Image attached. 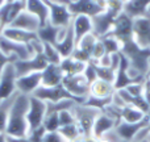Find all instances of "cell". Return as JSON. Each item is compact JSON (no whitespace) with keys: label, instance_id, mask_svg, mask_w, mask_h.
<instances>
[{"label":"cell","instance_id":"cell-1","mask_svg":"<svg viewBox=\"0 0 150 142\" xmlns=\"http://www.w3.org/2000/svg\"><path fill=\"white\" fill-rule=\"evenodd\" d=\"M121 42V54L129 62L128 75L132 79L144 83L146 80L149 72V61H150V49L141 47L133 37L122 40Z\"/></svg>","mask_w":150,"mask_h":142},{"label":"cell","instance_id":"cell-2","mask_svg":"<svg viewBox=\"0 0 150 142\" xmlns=\"http://www.w3.org/2000/svg\"><path fill=\"white\" fill-rule=\"evenodd\" d=\"M29 109V96L18 93L15 97L8 114V122L5 128V134L11 137H28L29 126L26 113Z\"/></svg>","mask_w":150,"mask_h":142},{"label":"cell","instance_id":"cell-3","mask_svg":"<svg viewBox=\"0 0 150 142\" xmlns=\"http://www.w3.org/2000/svg\"><path fill=\"white\" fill-rule=\"evenodd\" d=\"M122 5H124V1L109 0L107 3L105 9L100 15L92 17V25H93L92 33L95 34L96 38H101V37L107 36V34H109L112 32L117 16L122 12Z\"/></svg>","mask_w":150,"mask_h":142},{"label":"cell","instance_id":"cell-4","mask_svg":"<svg viewBox=\"0 0 150 142\" xmlns=\"http://www.w3.org/2000/svg\"><path fill=\"white\" fill-rule=\"evenodd\" d=\"M73 113L82 136L83 137H91L95 120L101 112L92 108V107L84 105V104H75L73 107Z\"/></svg>","mask_w":150,"mask_h":142},{"label":"cell","instance_id":"cell-5","mask_svg":"<svg viewBox=\"0 0 150 142\" xmlns=\"http://www.w3.org/2000/svg\"><path fill=\"white\" fill-rule=\"evenodd\" d=\"M65 90L76 100L78 104H83L86 99L90 96V83L86 80L84 75H74L65 76L62 80Z\"/></svg>","mask_w":150,"mask_h":142},{"label":"cell","instance_id":"cell-6","mask_svg":"<svg viewBox=\"0 0 150 142\" xmlns=\"http://www.w3.org/2000/svg\"><path fill=\"white\" fill-rule=\"evenodd\" d=\"M0 52L8 57H15L17 61H26L34 57V50L32 45H24L11 41L3 34H0Z\"/></svg>","mask_w":150,"mask_h":142},{"label":"cell","instance_id":"cell-7","mask_svg":"<svg viewBox=\"0 0 150 142\" xmlns=\"http://www.w3.org/2000/svg\"><path fill=\"white\" fill-rule=\"evenodd\" d=\"M46 111L47 107L46 103L40 99H37L36 96H29V109L26 113V120H28V126L29 132L38 129L44 125L45 117H46Z\"/></svg>","mask_w":150,"mask_h":142},{"label":"cell","instance_id":"cell-8","mask_svg":"<svg viewBox=\"0 0 150 142\" xmlns=\"http://www.w3.org/2000/svg\"><path fill=\"white\" fill-rule=\"evenodd\" d=\"M47 65H49V63H47L46 58H45V55H44V50L36 53L34 57L30 58V59L16 61V62L13 63L17 78L32 74V72H42L47 67Z\"/></svg>","mask_w":150,"mask_h":142},{"label":"cell","instance_id":"cell-9","mask_svg":"<svg viewBox=\"0 0 150 142\" xmlns=\"http://www.w3.org/2000/svg\"><path fill=\"white\" fill-rule=\"evenodd\" d=\"M44 3L49 8V23L52 25L59 26V28H67L73 23L74 16L70 13L67 7L55 4L50 0H44Z\"/></svg>","mask_w":150,"mask_h":142},{"label":"cell","instance_id":"cell-10","mask_svg":"<svg viewBox=\"0 0 150 142\" xmlns=\"http://www.w3.org/2000/svg\"><path fill=\"white\" fill-rule=\"evenodd\" d=\"M16 80H17V75H16L15 66H13V63H9L4 69L1 78H0V103L8 100L17 92Z\"/></svg>","mask_w":150,"mask_h":142},{"label":"cell","instance_id":"cell-11","mask_svg":"<svg viewBox=\"0 0 150 142\" xmlns=\"http://www.w3.org/2000/svg\"><path fill=\"white\" fill-rule=\"evenodd\" d=\"M32 96V95H30ZM37 99L45 101V103H59L62 100H74L76 101L67 91L65 90L62 84L55 85V87H40L33 93Z\"/></svg>","mask_w":150,"mask_h":142},{"label":"cell","instance_id":"cell-12","mask_svg":"<svg viewBox=\"0 0 150 142\" xmlns=\"http://www.w3.org/2000/svg\"><path fill=\"white\" fill-rule=\"evenodd\" d=\"M133 38L141 47L150 49V15L133 20Z\"/></svg>","mask_w":150,"mask_h":142},{"label":"cell","instance_id":"cell-13","mask_svg":"<svg viewBox=\"0 0 150 142\" xmlns=\"http://www.w3.org/2000/svg\"><path fill=\"white\" fill-rule=\"evenodd\" d=\"M69 11L73 16L78 15H84L88 17H95V16L100 15L105 8L100 7L95 0H75L70 5H69Z\"/></svg>","mask_w":150,"mask_h":142},{"label":"cell","instance_id":"cell-14","mask_svg":"<svg viewBox=\"0 0 150 142\" xmlns=\"http://www.w3.org/2000/svg\"><path fill=\"white\" fill-rule=\"evenodd\" d=\"M67 28H59V26H54L50 23H47L37 30V36H38V40L42 44L55 45L66 37Z\"/></svg>","mask_w":150,"mask_h":142},{"label":"cell","instance_id":"cell-15","mask_svg":"<svg viewBox=\"0 0 150 142\" xmlns=\"http://www.w3.org/2000/svg\"><path fill=\"white\" fill-rule=\"evenodd\" d=\"M148 125H150V124H149V117L146 116L142 121L136 122V124H128V122L120 121L119 124L116 125V128L113 129V132L120 140H122L125 142H132L133 138L136 137V134H137L142 128L148 126Z\"/></svg>","mask_w":150,"mask_h":142},{"label":"cell","instance_id":"cell-16","mask_svg":"<svg viewBox=\"0 0 150 142\" xmlns=\"http://www.w3.org/2000/svg\"><path fill=\"white\" fill-rule=\"evenodd\" d=\"M41 72H32V74L20 76L16 80V90L18 93L30 96L41 87Z\"/></svg>","mask_w":150,"mask_h":142},{"label":"cell","instance_id":"cell-17","mask_svg":"<svg viewBox=\"0 0 150 142\" xmlns=\"http://www.w3.org/2000/svg\"><path fill=\"white\" fill-rule=\"evenodd\" d=\"M117 124L119 122L116 120H113L108 114L101 112L95 120V124H93L92 128V137L96 138V140H103L108 133L113 132V129L116 128Z\"/></svg>","mask_w":150,"mask_h":142},{"label":"cell","instance_id":"cell-18","mask_svg":"<svg viewBox=\"0 0 150 142\" xmlns=\"http://www.w3.org/2000/svg\"><path fill=\"white\" fill-rule=\"evenodd\" d=\"M25 9V3L23 1H12L5 3L4 5L0 7V23L1 28H7L13 23L16 17Z\"/></svg>","mask_w":150,"mask_h":142},{"label":"cell","instance_id":"cell-19","mask_svg":"<svg viewBox=\"0 0 150 142\" xmlns=\"http://www.w3.org/2000/svg\"><path fill=\"white\" fill-rule=\"evenodd\" d=\"M111 34L116 37L119 41H122L128 37H133V18L121 12L115 21V26Z\"/></svg>","mask_w":150,"mask_h":142},{"label":"cell","instance_id":"cell-20","mask_svg":"<svg viewBox=\"0 0 150 142\" xmlns=\"http://www.w3.org/2000/svg\"><path fill=\"white\" fill-rule=\"evenodd\" d=\"M150 7V0H125L122 5V12L130 18L148 17V9Z\"/></svg>","mask_w":150,"mask_h":142},{"label":"cell","instance_id":"cell-21","mask_svg":"<svg viewBox=\"0 0 150 142\" xmlns=\"http://www.w3.org/2000/svg\"><path fill=\"white\" fill-rule=\"evenodd\" d=\"M11 28L21 29V30L26 32H36L40 29L41 24H40L38 17H36L34 15H32L30 12H28L26 9H24L17 17L13 20V23L11 24Z\"/></svg>","mask_w":150,"mask_h":142},{"label":"cell","instance_id":"cell-22","mask_svg":"<svg viewBox=\"0 0 150 142\" xmlns=\"http://www.w3.org/2000/svg\"><path fill=\"white\" fill-rule=\"evenodd\" d=\"M128 69H129V62H128L127 58L120 53V65L116 71V79H115V83H113V87L116 91L127 88L128 85L133 84V83H140V82H137V80L132 79V78L128 75Z\"/></svg>","mask_w":150,"mask_h":142},{"label":"cell","instance_id":"cell-23","mask_svg":"<svg viewBox=\"0 0 150 142\" xmlns=\"http://www.w3.org/2000/svg\"><path fill=\"white\" fill-rule=\"evenodd\" d=\"M41 87H55L61 85L65 78L59 65H47V67L41 72Z\"/></svg>","mask_w":150,"mask_h":142},{"label":"cell","instance_id":"cell-24","mask_svg":"<svg viewBox=\"0 0 150 142\" xmlns=\"http://www.w3.org/2000/svg\"><path fill=\"white\" fill-rule=\"evenodd\" d=\"M1 34L4 37H7L11 41L18 42V44H24V45H29L30 42H33L34 40H38L36 32H26V30H21V29H16V28H7L3 29Z\"/></svg>","mask_w":150,"mask_h":142},{"label":"cell","instance_id":"cell-25","mask_svg":"<svg viewBox=\"0 0 150 142\" xmlns=\"http://www.w3.org/2000/svg\"><path fill=\"white\" fill-rule=\"evenodd\" d=\"M73 28H74V33H75V41H80L84 36L92 33L93 30V25H92V18L88 17L84 15H78L74 16L73 18Z\"/></svg>","mask_w":150,"mask_h":142},{"label":"cell","instance_id":"cell-26","mask_svg":"<svg viewBox=\"0 0 150 142\" xmlns=\"http://www.w3.org/2000/svg\"><path fill=\"white\" fill-rule=\"evenodd\" d=\"M55 49L58 50V53L61 54V57L63 58H69L73 55L75 47H76V41H75V33H74V28L73 24H70L67 28V33H66V37L62 40L61 42L53 45Z\"/></svg>","mask_w":150,"mask_h":142},{"label":"cell","instance_id":"cell-27","mask_svg":"<svg viewBox=\"0 0 150 142\" xmlns=\"http://www.w3.org/2000/svg\"><path fill=\"white\" fill-rule=\"evenodd\" d=\"M25 9L30 12L32 15H34L36 17H38L41 26L49 23V8L46 7L44 0H26Z\"/></svg>","mask_w":150,"mask_h":142},{"label":"cell","instance_id":"cell-28","mask_svg":"<svg viewBox=\"0 0 150 142\" xmlns=\"http://www.w3.org/2000/svg\"><path fill=\"white\" fill-rule=\"evenodd\" d=\"M116 92L113 84L108 82H104L101 79H96L93 83L90 84V96L98 99H107L111 97L113 93Z\"/></svg>","mask_w":150,"mask_h":142},{"label":"cell","instance_id":"cell-29","mask_svg":"<svg viewBox=\"0 0 150 142\" xmlns=\"http://www.w3.org/2000/svg\"><path fill=\"white\" fill-rule=\"evenodd\" d=\"M87 63L79 62V61L74 59L73 57L63 58L59 63V67L62 70L65 76H74V75H82L86 70Z\"/></svg>","mask_w":150,"mask_h":142},{"label":"cell","instance_id":"cell-30","mask_svg":"<svg viewBox=\"0 0 150 142\" xmlns=\"http://www.w3.org/2000/svg\"><path fill=\"white\" fill-rule=\"evenodd\" d=\"M148 114L142 113L141 111H138L137 108L132 105H127L121 109V121L128 122V124H136V122L142 121Z\"/></svg>","mask_w":150,"mask_h":142},{"label":"cell","instance_id":"cell-31","mask_svg":"<svg viewBox=\"0 0 150 142\" xmlns=\"http://www.w3.org/2000/svg\"><path fill=\"white\" fill-rule=\"evenodd\" d=\"M17 96V92L9 97L8 100L1 101L0 103V133H5V128H7V122H8V114H9V109L12 107L15 97Z\"/></svg>","mask_w":150,"mask_h":142},{"label":"cell","instance_id":"cell-32","mask_svg":"<svg viewBox=\"0 0 150 142\" xmlns=\"http://www.w3.org/2000/svg\"><path fill=\"white\" fill-rule=\"evenodd\" d=\"M104 45V49H105V54H116V53L121 52V42L116 38L115 36H112L111 33L107 34V36L99 38Z\"/></svg>","mask_w":150,"mask_h":142},{"label":"cell","instance_id":"cell-33","mask_svg":"<svg viewBox=\"0 0 150 142\" xmlns=\"http://www.w3.org/2000/svg\"><path fill=\"white\" fill-rule=\"evenodd\" d=\"M93 62L96 69V74H98V79H101L104 82H108V83H115V79H116V71L113 70L112 67H103V66H99L98 62L95 61H91Z\"/></svg>","mask_w":150,"mask_h":142},{"label":"cell","instance_id":"cell-34","mask_svg":"<svg viewBox=\"0 0 150 142\" xmlns=\"http://www.w3.org/2000/svg\"><path fill=\"white\" fill-rule=\"evenodd\" d=\"M44 55L49 65H59L62 61V57L58 53V50L50 44H44Z\"/></svg>","mask_w":150,"mask_h":142},{"label":"cell","instance_id":"cell-35","mask_svg":"<svg viewBox=\"0 0 150 142\" xmlns=\"http://www.w3.org/2000/svg\"><path fill=\"white\" fill-rule=\"evenodd\" d=\"M58 132L61 133V136H62L67 142H73V141H75L76 138H79L80 136H82V133H80V130H79V128H78L76 124L67 125V126H62V128H59Z\"/></svg>","mask_w":150,"mask_h":142},{"label":"cell","instance_id":"cell-36","mask_svg":"<svg viewBox=\"0 0 150 142\" xmlns=\"http://www.w3.org/2000/svg\"><path fill=\"white\" fill-rule=\"evenodd\" d=\"M111 103H112V96L111 97H107V99H98V97H93V96H88L83 104L87 107H92V108L103 112L104 109L107 108V105H109Z\"/></svg>","mask_w":150,"mask_h":142},{"label":"cell","instance_id":"cell-37","mask_svg":"<svg viewBox=\"0 0 150 142\" xmlns=\"http://www.w3.org/2000/svg\"><path fill=\"white\" fill-rule=\"evenodd\" d=\"M42 126L45 128L46 133H53V132H58L61 128L59 124V117H58V113H50L46 114L45 117V121Z\"/></svg>","mask_w":150,"mask_h":142},{"label":"cell","instance_id":"cell-38","mask_svg":"<svg viewBox=\"0 0 150 142\" xmlns=\"http://www.w3.org/2000/svg\"><path fill=\"white\" fill-rule=\"evenodd\" d=\"M96 41H98V38L95 37V34L90 33V34H87V36L83 37L80 41H78L76 47H79L80 50H83V52L91 54V53H92L93 46H95V44H96ZM91 59H92V58H91Z\"/></svg>","mask_w":150,"mask_h":142},{"label":"cell","instance_id":"cell-39","mask_svg":"<svg viewBox=\"0 0 150 142\" xmlns=\"http://www.w3.org/2000/svg\"><path fill=\"white\" fill-rule=\"evenodd\" d=\"M58 117H59L61 128L67 126V125L76 124V121H75V116L73 113V109H65V111H61L59 113H58Z\"/></svg>","mask_w":150,"mask_h":142},{"label":"cell","instance_id":"cell-40","mask_svg":"<svg viewBox=\"0 0 150 142\" xmlns=\"http://www.w3.org/2000/svg\"><path fill=\"white\" fill-rule=\"evenodd\" d=\"M103 55H105V49H104L103 42H101L100 40L98 38V41H96L95 46H93V49H92V53H91V58H92L91 61H95V62H98V61L100 59Z\"/></svg>","mask_w":150,"mask_h":142},{"label":"cell","instance_id":"cell-41","mask_svg":"<svg viewBox=\"0 0 150 142\" xmlns=\"http://www.w3.org/2000/svg\"><path fill=\"white\" fill-rule=\"evenodd\" d=\"M83 75H84L86 80H87L88 83H93L96 79H98V74H96V69H95V65H93V62H90L87 63V66H86V70L83 72Z\"/></svg>","mask_w":150,"mask_h":142},{"label":"cell","instance_id":"cell-42","mask_svg":"<svg viewBox=\"0 0 150 142\" xmlns=\"http://www.w3.org/2000/svg\"><path fill=\"white\" fill-rule=\"evenodd\" d=\"M144 85H145V83H133V84L128 85L125 90L128 91L130 96L138 97V96H144Z\"/></svg>","mask_w":150,"mask_h":142},{"label":"cell","instance_id":"cell-43","mask_svg":"<svg viewBox=\"0 0 150 142\" xmlns=\"http://www.w3.org/2000/svg\"><path fill=\"white\" fill-rule=\"evenodd\" d=\"M45 133H46L45 128H44V126H41V128H38V129L33 130V132H29V134H28V140H29V142H42Z\"/></svg>","mask_w":150,"mask_h":142},{"label":"cell","instance_id":"cell-44","mask_svg":"<svg viewBox=\"0 0 150 142\" xmlns=\"http://www.w3.org/2000/svg\"><path fill=\"white\" fill-rule=\"evenodd\" d=\"M71 57H73L74 59L79 61V62H83V63H90L91 62V54H88V53L80 50L79 47H75V50H74V53H73Z\"/></svg>","mask_w":150,"mask_h":142},{"label":"cell","instance_id":"cell-45","mask_svg":"<svg viewBox=\"0 0 150 142\" xmlns=\"http://www.w3.org/2000/svg\"><path fill=\"white\" fill-rule=\"evenodd\" d=\"M42 142H67V141L61 136L59 132H53V133H45Z\"/></svg>","mask_w":150,"mask_h":142},{"label":"cell","instance_id":"cell-46","mask_svg":"<svg viewBox=\"0 0 150 142\" xmlns=\"http://www.w3.org/2000/svg\"><path fill=\"white\" fill-rule=\"evenodd\" d=\"M17 59H16L15 57H8V55L3 54V53L0 52V78H1V74H3V71H4V69L7 67V65L15 63Z\"/></svg>","mask_w":150,"mask_h":142},{"label":"cell","instance_id":"cell-47","mask_svg":"<svg viewBox=\"0 0 150 142\" xmlns=\"http://www.w3.org/2000/svg\"><path fill=\"white\" fill-rule=\"evenodd\" d=\"M112 104L116 107H119V108H124V107H127V104H125V101L121 99V96L117 93V91L112 95Z\"/></svg>","mask_w":150,"mask_h":142},{"label":"cell","instance_id":"cell-48","mask_svg":"<svg viewBox=\"0 0 150 142\" xmlns=\"http://www.w3.org/2000/svg\"><path fill=\"white\" fill-rule=\"evenodd\" d=\"M144 97L150 105V83L148 80H145V85H144Z\"/></svg>","mask_w":150,"mask_h":142},{"label":"cell","instance_id":"cell-49","mask_svg":"<svg viewBox=\"0 0 150 142\" xmlns=\"http://www.w3.org/2000/svg\"><path fill=\"white\" fill-rule=\"evenodd\" d=\"M7 142H29V140L28 137H11V136H7Z\"/></svg>","mask_w":150,"mask_h":142},{"label":"cell","instance_id":"cell-50","mask_svg":"<svg viewBox=\"0 0 150 142\" xmlns=\"http://www.w3.org/2000/svg\"><path fill=\"white\" fill-rule=\"evenodd\" d=\"M50 1L55 3V4H59V5H65V7H69V5L73 3V0H50Z\"/></svg>","mask_w":150,"mask_h":142},{"label":"cell","instance_id":"cell-51","mask_svg":"<svg viewBox=\"0 0 150 142\" xmlns=\"http://www.w3.org/2000/svg\"><path fill=\"white\" fill-rule=\"evenodd\" d=\"M73 142H88V140H87V137H83V136H80L79 138H76V140L73 141Z\"/></svg>","mask_w":150,"mask_h":142},{"label":"cell","instance_id":"cell-52","mask_svg":"<svg viewBox=\"0 0 150 142\" xmlns=\"http://www.w3.org/2000/svg\"><path fill=\"white\" fill-rule=\"evenodd\" d=\"M0 142H7V136H5V133H0Z\"/></svg>","mask_w":150,"mask_h":142},{"label":"cell","instance_id":"cell-53","mask_svg":"<svg viewBox=\"0 0 150 142\" xmlns=\"http://www.w3.org/2000/svg\"><path fill=\"white\" fill-rule=\"evenodd\" d=\"M12 1H23V3H25L26 4V0H7L5 3H12Z\"/></svg>","mask_w":150,"mask_h":142},{"label":"cell","instance_id":"cell-54","mask_svg":"<svg viewBox=\"0 0 150 142\" xmlns=\"http://www.w3.org/2000/svg\"><path fill=\"white\" fill-rule=\"evenodd\" d=\"M146 80L150 83V61H149V72H148V76H146Z\"/></svg>","mask_w":150,"mask_h":142},{"label":"cell","instance_id":"cell-55","mask_svg":"<svg viewBox=\"0 0 150 142\" xmlns=\"http://www.w3.org/2000/svg\"><path fill=\"white\" fill-rule=\"evenodd\" d=\"M5 1H7V0H0V7H1V5H4Z\"/></svg>","mask_w":150,"mask_h":142},{"label":"cell","instance_id":"cell-56","mask_svg":"<svg viewBox=\"0 0 150 142\" xmlns=\"http://www.w3.org/2000/svg\"><path fill=\"white\" fill-rule=\"evenodd\" d=\"M1 32H3V28H1V23H0V34H1Z\"/></svg>","mask_w":150,"mask_h":142},{"label":"cell","instance_id":"cell-57","mask_svg":"<svg viewBox=\"0 0 150 142\" xmlns=\"http://www.w3.org/2000/svg\"><path fill=\"white\" fill-rule=\"evenodd\" d=\"M148 13H149V15H150V7H149V9H148Z\"/></svg>","mask_w":150,"mask_h":142}]
</instances>
